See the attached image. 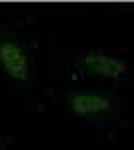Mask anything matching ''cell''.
I'll use <instances>...</instances> for the list:
<instances>
[{
	"label": "cell",
	"mask_w": 134,
	"mask_h": 150,
	"mask_svg": "<svg viewBox=\"0 0 134 150\" xmlns=\"http://www.w3.org/2000/svg\"><path fill=\"white\" fill-rule=\"evenodd\" d=\"M78 66L86 76L100 80H124L130 74V64L124 58L102 50H90L80 56Z\"/></svg>",
	"instance_id": "obj_2"
},
{
	"label": "cell",
	"mask_w": 134,
	"mask_h": 150,
	"mask_svg": "<svg viewBox=\"0 0 134 150\" xmlns=\"http://www.w3.org/2000/svg\"><path fill=\"white\" fill-rule=\"evenodd\" d=\"M0 68L18 84L32 82V58L24 42L14 36H0Z\"/></svg>",
	"instance_id": "obj_1"
},
{
	"label": "cell",
	"mask_w": 134,
	"mask_h": 150,
	"mask_svg": "<svg viewBox=\"0 0 134 150\" xmlns=\"http://www.w3.org/2000/svg\"><path fill=\"white\" fill-rule=\"evenodd\" d=\"M70 112L80 118H100L116 110V100L104 92L96 90H72L66 96Z\"/></svg>",
	"instance_id": "obj_3"
}]
</instances>
